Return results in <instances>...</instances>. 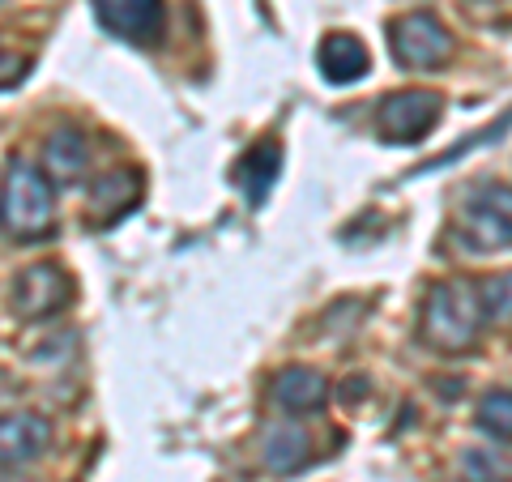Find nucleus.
Masks as SVG:
<instances>
[{"instance_id":"obj_1","label":"nucleus","mask_w":512,"mask_h":482,"mask_svg":"<svg viewBox=\"0 0 512 482\" xmlns=\"http://www.w3.org/2000/svg\"><path fill=\"white\" fill-rule=\"evenodd\" d=\"M56 227V205L47 175L35 171L26 158H9L5 180H0V231L35 244V239L52 235Z\"/></svg>"},{"instance_id":"obj_17","label":"nucleus","mask_w":512,"mask_h":482,"mask_svg":"<svg viewBox=\"0 0 512 482\" xmlns=\"http://www.w3.org/2000/svg\"><path fill=\"white\" fill-rule=\"evenodd\" d=\"M466 474V482H508V465L487 448H474V453H466Z\"/></svg>"},{"instance_id":"obj_4","label":"nucleus","mask_w":512,"mask_h":482,"mask_svg":"<svg viewBox=\"0 0 512 482\" xmlns=\"http://www.w3.org/2000/svg\"><path fill=\"white\" fill-rule=\"evenodd\" d=\"M389 52L402 69H440L453 56V35L436 13H402L397 22H389Z\"/></svg>"},{"instance_id":"obj_8","label":"nucleus","mask_w":512,"mask_h":482,"mask_svg":"<svg viewBox=\"0 0 512 482\" xmlns=\"http://www.w3.org/2000/svg\"><path fill=\"white\" fill-rule=\"evenodd\" d=\"M47 448H52V423L43 414H0V470H18V465L39 461Z\"/></svg>"},{"instance_id":"obj_5","label":"nucleus","mask_w":512,"mask_h":482,"mask_svg":"<svg viewBox=\"0 0 512 482\" xmlns=\"http://www.w3.org/2000/svg\"><path fill=\"white\" fill-rule=\"evenodd\" d=\"M440 111H444V99L436 90H397L380 103L376 128H380L384 141L414 146V141H423L431 128L440 124Z\"/></svg>"},{"instance_id":"obj_7","label":"nucleus","mask_w":512,"mask_h":482,"mask_svg":"<svg viewBox=\"0 0 512 482\" xmlns=\"http://www.w3.org/2000/svg\"><path fill=\"white\" fill-rule=\"evenodd\" d=\"M94 13H99V22L116 39L137 43V47H154L167 26L163 0H94Z\"/></svg>"},{"instance_id":"obj_13","label":"nucleus","mask_w":512,"mask_h":482,"mask_svg":"<svg viewBox=\"0 0 512 482\" xmlns=\"http://www.w3.org/2000/svg\"><path fill=\"white\" fill-rule=\"evenodd\" d=\"M325 397H329V384L316 367H286V372L274 376V401L291 414H312L325 406Z\"/></svg>"},{"instance_id":"obj_6","label":"nucleus","mask_w":512,"mask_h":482,"mask_svg":"<svg viewBox=\"0 0 512 482\" xmlns=\"http://www.w3.org/2000/svg\"><path fill=\"white\" fill-rule=\"evenodd\" d=\"M73 299V278L52 261H39L18 273L13 282V312L22 320H43V316H56L69 308Z\"/></svg>"},{"instance_id":"obj_2","label":"nucleus","mask_w":512,"mask_h":482,"mask_svg":"<svg viewBox=\"0 0 512 482\" xmlns=\"http://www.w3.org/2000/svg\"><path fill=\"white\" fill-rule=\"evenodd\" d=\"M483 308L470 282H436L423 299V342L440 355H461L478 342Z\"/></svg>"},{"instance_id":"obj_14","label":"nucleus","mask_w":512,"mask_h":482,"mask_svg":"<svg viewBox=\"0 0 512 482\" xmlns=\"http://www.w3.org/2000/svg\"><path fill=\"white\" fill-rule=\"evenodd\" d=\"M278 175H282V146L278 141H261V146H252L235 167V180L244 184L248 205H261L269 197V188L278 184Z\"/></svg>"},{"instance_id":"obj_15","label":"nucleus","mask_w":512,"mask_h":482,"mask_svg":"<svg viewBox=\"0 0 512 482\" xmlns=\"http://www.w3.org/2000/svg\"><path fill=\"white\" fill-rule=\"evenodd\" d=\"M474 291H478V308H483V320H495V325H512V269L508 273H495V278H483Z\"/></svg>"},{"instance_id":"obj_16","label":"nucleus","mask_w":512,"mask_h":482,"mask_svg":"<svg viewBox=\"0 0 512 482\" xmlns=\"http://www.w3.org/2000/svg\"><path fill=\"white\" fill-rule=\"evenodd\" d=\"M478 427L495 440H512V389H491L478 401Z\"/></svg>"},{"instance_id":"obj_12","label":"nucleus","mask_w":512,"mask_h":482,"mask_svg":"<svg viewBox=\"0 0 512 482\" xmlns=\"http://www.w3.org/2000/svg\"><path fill=\"white\" fill-rule=\"evenodd\" d=\"M86 163H90V141L82 128L73 124H60L43 146V171L52 175L56 184H77L86 175Z\"/></svg>"},{"instance_id":"obj_10","label":"nucleus","mask_w":512,"mask_h":482,"mask_svg":"<svg viewBox=\"0 0 512 482\" xmlns=\"http://www.w3.org/2000/svg\"><path fill=\"white\" fill-rule=\"evenodd\" d=\"M316 64H320V73H325V82L350 86V82H359V77H367V69H372V56H367L363 39H355L350 30H333V35L320 39Z\"/></svg>"},{"instance_id":"obj_3","label":"nucleus","mask_w":512,"mask_h":482,"mask_svg":"<svg viewBox=\"0 0 512 482\" xmlns=\"http://www.w3.org/2000/svg\"><path fill=\"white\" fill-rule=\"evenodd\" d=\"M457 239L470 252L512 248V184H478L457 210Z\"/></svg>"},{"instance_id":"obj_20","label":"nucleus","mask_w":512,"mask_h":482,"mask_svg":"<svg viewBox=\"0 0 512 482\" xmlns=\"http://www.w3.org/2000/svg\"><path fill=\"white\" fill-rule=\"evenodd\" d=\"M5 482H22V478H5Z\"/></svg>"},{"instance_id":"obj_11","label":"nucleus","mask_w":512,"mask_h":482,"mask_svg":"<svg viewBox=\"0 0 512 482\" xmlns=\"http://www.w3.org/2000/svg\"><path fill=\"white\" fill-rule=\"evenodd\" d=\"M261 461H265V470H274V474H299L303 465L312 461L308 431H303L299 423H291V419L265 427V436H261Z\"/></svg>"},{"instance_id":"obj_9","label":"nucleus","mask_w":512,"mask_h":482,"mask_svg":"<svg viewBox=\"0 0 512 482\" xmlns=\"http://www.w3.org/2000/svg\"><path fill=\"white\" fill-rule=\"evenodd\" d=\"M141 201V175L137 171H107V175H99V180L90 184V210H86V218H90V227H111V222H120L133 205Z\"/></svg>"},{"instance_id":"obj_18","label":"nucleus","mask_w":512,"mask_h":482,"mask_svg":"<svg viewBox=\"0 0 512 482\" xmlns=\"http://www.w3.org/2000/svg\"><path fill=\"white\" fill-rule=\"evenodd\" d=\"M26 69H30V60H26V56H18V52H5V47H0V90L18 86L22 77H26Z\"/></svg>"},{"instance_id":"obj_19","label":"nucleus","mask_w":512,"mask_h":482,"mask_svg":"<svg viewBox=\"0 0 512 482\" xmlns=\"http://www.w3.org/2000/svg\"><path fill=\"white\" fill-rule=\"evenodd\" d=\"M363 393H367L363 376H350V384H346V393H342V397H346V401H355V397H363Z\"/></svg>"}]
</instances>
